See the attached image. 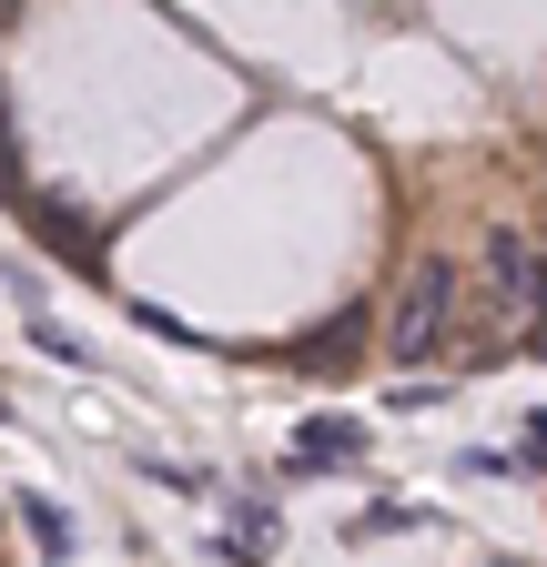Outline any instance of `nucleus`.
I'll list each match as a JSON object with an SVG mask.
<instances>
[{"mask_svg":"<svg viewBox=\"0 0 547 567\" xmlns=\"http://www.w3.org/2000/svg\"><path fill=\"white\" fill-rule=\"evenodd\" d=\"M456 305H466V274L446 254H416L405 284H395V305H385V354L395 365H426V354L456 334Z\"/></svg>","mask_w":547,"mask_h":567,"instance_id":"nucleus-1","label":"nucleus"},{"mask_svg":"<svg viewBox=\"0 0 547 567\" xmlns=\"http://www.w3.org/2000/svg\"><path fill=\"white\" fill-rule=\"evenodd\" d=\"M365 456H375V436H365V415H345V405L305 415V425H295V446H285V466H295V476H324V466H345V476H355Z\"/></svg>","mask_w":547,"mask_h":567,"instance_id":"nucleus-2","label":"nucleus"},{"mask_svg":"<svg viewBox=\"0 0 547 567\" xmlns=\"http://www.w3.org/2000/svg\"><path fill=\"white\" fill-rule=\"evenodd\" d=\"M274 547H285V507H274V496H234V517H224V567H274Z\"/></svg>","mask_w":547,"mask_h":567,"instance_id":"nucleus-3","label":"nucleus"},{"mask_svg":"<svg viewBox=\"0 0 547 567\" xmlns=\"http://www.w3.org/2000/svg\"><path fill=\"white\" fill-rule=\"evenodd\" d=\"M21 527L41 537V567H72V547H82V527H72V517H61V507H51V496H41V486H21Z\"/></svg>","mask_w":547,"mask_h":567,"instance_id":"nucleus-4","label":"nucleus"},{"mask_svg":"<svg viewBox=\"0 0 547 567\" xmlns=\"http://www.w3.org/2000/svg\"><path fill=\"white\" fill-rule=\"evenodd\" d=\"M405 527H426V507H365V517H345V537H405Z\"/></svg>","mask_w":547,"mask_h":567,"instance_id":"nucleus-5","label":"nucleus"},{"mask_svg":"<svg viewBox=\"0 0 547 567\" xmlns=\"http://www.w3.org/2000/svg\"><path fill=\"white\" fill-rule=\"evenodd\" d=\"M31 344H41V354H61V365H92V344H82L72 324H41V315H31Z\"/></svg>","mask_w":547,"mask_h":567,"instance_id":"nucleus-6","label":"nucleus"},{"mask_svg":"<svg viewBox=\"0 0 547 567\" xmlns=\"http://www.w3.org/2000/svg\"><path fill=\"white\" fill-rule=\"evenodd\" d=\"M132 324H143V334H163V344H183V334H193V324H183V315H163V305H132Z\"/></svg>","mask_w":547,"mask_h":567,"instance_id":"nucleus-7","label":"nucleus"},{"mask_svg":"<svg viewBox=\"0 0 547 567\" xmlns=\"http://www.w3.org/2000/svg\"><path fill=\"white\" fill-rule=\"evenodd\" d=\"M517 466H547V405L527 415V436H517Z\"/></svg>","mask_w":547,"mask_h":567,"instance_id":"nucleus-8","label":"nucleus"}]
</instances>
